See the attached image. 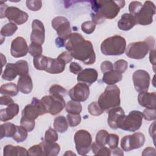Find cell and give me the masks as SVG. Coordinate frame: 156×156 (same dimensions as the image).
Listing matches in <instances>:
<instances>
[{
	"mask_svg": "<svg viewBox=\"0 0 156 156\" xmlns=\"http://www.w3.org/2000/svg\"><path fill=\"white\" fill-rule=\"evenodd\" d=\"M65 109L68 113L80 114L82 112V107L79 102L71 100L67 102L65 105Z\"/></svg>",
	"mask_w": 156,
	"mask_h": 156,
	"instance_id": "34",
	"label": "cell"
},
{
	"mask_svg": "<svg viewBox=\"0 0 156 156\" xmlns=\"http://www.w3.org/2000/svg\"><path fill=\"white\" fill-rule=\"evenodd\" d=\"M126 48V41L120 35H114L104 40L101 45V51L105 55H119Z\"/></svg>",
	"mask_w": 156,
	"mask_h": 156,
	"instance_id": "5",
	"label": "cell"
},
{
	"mask_svg": "<svg viewBox=\"0 0 156 156\" xmlns=\"http://www.w3.org/2000/svg\"><path fill=\"white\" fill-rule=\"evenodd\" d=\"M150 62L152 64L155 65V49H153L150 51V55H149Z\"/></svg>",
	"mask_w": 156,
	"mask_h": 156,
	"instance_id": "58",
	"label": "cell"
},
{
	"mask_svg": "<svg viewBox=\"0 0 156 156\" xmlns=\"http://www.w3.org/2000/svg\"><path fill=\"white\" fill-rule=\"evenodd\" d=\"M26 3L27 7L32 11L39 10L42 6L41 1L39 0H27Z\"/></svg>",
	"mask_w": 156,
	"mask_h": 156,
	"instance_id": "46",
	"label": "cell"
},
{
	"mask_svg": "<svg viewBox=\"0 0 156 156\" xmlns=\"http://www.w3.org/2000/svg\"><path fill=\"white\" fill-rule=\"evenodd\" d=\"M155 109L146 108L144 110L143 113V118L147 121L155 120L156 118L155 115Z\"/></svg>",
	"mask_w": 156,
	"mask_h": 156,
	"instance_id": "50",
	"label": "cell"
},
{
	"mask_svg": "<svg viewBox=\"0 0 156 156\" xmlns=\"http://www.w3.org/2000/svg\"><path fill=\"white\" fill-rule=\"evenodd\" d=\"M57 58L60 59V60H62L65 64L69 63L70 62H71V60L73 59V57H72L71 53L69 52H68V51L62 52Z\"/></svg>",
	"mask_w": 156,
	"mask_h": 156,
	"instance_id": "51",
	"label": "cell"
},
{
	"mask_svg": "<svg viewBox=\"0 0 156 156\" xmlns=\"http://www.w3.org/2000/svg\"><path fill=\"white\" fill-rule=\"evenodd\" d=\"M53 126L57 132L63 133L68 129V122L65 116H59L54 119Z\"/></svg>",
	"mask_w": 156,
	"mask_h": 156,
	"instance_id": "31",
	"label": "cell"
},
{
	"mask_svg": "<svg viewBox=\"0 0 156 156\" xmlns=\"http://www.w3.org/2000/svg\"><path fill=\"white\" fill-rule=\"evenodd\" d=\"M136 24L135 16L130 13H124L118 22V28L124 31L130 30Z\"/></svg>",
	"mask_w": 156,
	"mask_h": 156,
	"instance_id": "22",
	"label": "cell"
},
{
	"mask_svg": "<svg viewBox=\"0 0 156 156\" xmlns=\"http://www.w3.org/2000/svg\"><path fill=\"white\" fill-rule=\"evenodd\" d=\"M98 77V71L93 68H86L83 69L78 75L77 80L80 83H84L90 86L96 81Z\"/></svg>",
	"mask_w": 156,
	"mask_h": 156,
	"instance_id": "21",
	"label": "cell"
},
{
	"mask_svg": "<svg viewBox=\"0 0 156 156\" xmlns=\"http://www.w3.org/2000/svg\"><path fill=\"white\" fill-rule=\"evenodd\" d=\"M128 67L127 62L124 60H118L114 63L113 69L122 74Z\"/></svg>",
	"mask_w": 156,
	"mask_h": 156,
	"instance_id": "45",
	"label": "cell"
},
{
	"mask_svg": "<svg viewBox=\"0 0 156 156\" xmlns=\"http://www.w3.org/2000/svg\"><path fill=\"white\" fill-rule=\"evenodd\" d=\"M66 117L68 124L71 127H76L80 123L81 116L80 114L68 113Z\"/></svg>",
	"mask_w": 156,
	"mask_h": 156,
	"instance_id": "40",
	"label": "cell"
},
{
	"mask_svg": "<svg viewBox=\"0 0 156 156\" xmlns=\"http://www.w3.org/2000/svg\"><path fill=\"white\" fill-rule=\"evenodd\" d=\"M8 6L7 4H3L2 1H1V18H3L5 17V12Z\"/></svg>",
	"mask_w": 156,
	"mask_h": 156,
	"instance_id": "56",
	"label": "cell"
},
{
	"mask_svg": "<svg viewBox=\"0 0 156 156\" xmlns=\"http://www.w3.org/2000/svg\"><path fill=\"white\" fill-rule=\"evenodd\" d=\"M46 113L45 108L41 100L33 98L30 104L27 105L22 110V118L29 120L35 121L38 116Z\"/></svg>",
	"mask_w": 156,
	"mask_h": 156,
	"instance_id": "11",
	"label": "cell"
},
{
	"mask_svg": "<svg viewBox=\"0 0 156 156\" xmlns=\"http://www.w3.org/2000/svg\"><path fill=\"white\" fill-rule=\"evenodd\" d=\"M16 130V126L11 122H5L0 126L1 139L4 137H13Z\"/></svg>",
	"mask_w": 156,
	"mask_h": 156,
	"instance_id": "29",
	"label": "cell"
},
{
	"mask_svg": "<svg viewBox=\"0 0 156 156\" xmlns=\"http://www.w3.org/2000/svg\"><path fill=\"white\" fill-rule=\"evenodd\" d=\"M4 156H21L28 155L27 151L20 146H13L7 144L3 149Z\"/></svg>",
	"mask_w": 156,
	"mask_h": 156,
	"instance_id": "27",
	"label": "cell"
},
{
	"mask_svg": "<svg viewBox=\"0 0 156 156\" xmlns=\"http://www.w3.org/2000/svg\"><path fill=\"white\" fill-rule=\"evenodd\" d=\"M88 110L93 116H99L104 113V110L100 107L98 102H93L88 106Z\"/></svg>",
	"mask_w": 156,
	"mask_h": 156,
	"instance_id": "37",
	"label": "cell"
},
{
	"mask_svg": "<svg viewBox=\"0 0 156 156\" xmlns=\"http://www.w3.org/2000/svg\"><path fill=\"white\" fill-rule=\"evenodd\" d=\"M108 133L105 130H99L96 136L95 142L101 146H105L107 144V139Z\"/></svg>",
	"mask_w": 156,
	"mask_h": 156,
	"instance_id": "39",
	"label": "cell"
},
{
	"mask_svg": "<svg viewBox=\"0 0 156 156\" xmlns=\"http://www.w3.org/2000/svg\"><path fill=\"white\" fill-rule=\"evenodd\" d=\"M139 104L146 108L155 109L156 108V93L147 91L140 92L138 96Z\"/></svg>",
	"mask_w": 156,
	"mask_h": 156,
	"instance_id": "20",
	"label": "cell"
},
{
	"mask_svg": "<svg viewBox=\"0 0 156 156\" xmlns=\"http://www.w3.org/2000/svg\"><path fill=\"white\" fill-rule=\"evenodd\" d=\"M132 80L137 92L147 91L151 80L150 75L147 71L143 69L135 71L132 75Z\"/></svg>",
	"mask_w": 156,
	"mask_h": 156,
	"instance_id": "14",
	"label": "cell"
},
{
	"mask_svg": "<svg viewBox=\"0 0 156 156\" xmlns=\"http://www.w3.org/2000/svg\"><path fill=\"white\" fill-rule=\"evenodd\" d=\"M91 2V17L96 24L102 23L105 19L115 18L125 5L124 1H94Z\"/></svg>",
	"mask_w": 156,
	"mask_h": 156,
	"instance_id": "2",
	"label": "cell"
},
{
	"mask_svg": "<svg viewBox=\"0 0 156 156\" xmlns=\"http://www.w3.org/2000/svg\"><path fill=\"white\" fill-rule=\"evenodd\" d=\"M28 155H43V149L41 144H36L27 150Z\"/></svg>",
	"mask_w": 156,
	"mask_h": 156,
	"instance_id": "48",
	"label": "cell"
},
{
	"mask_svg": "<svg viewBox=\"0 0 156 156\" xmlns=\"http://www.w3.org/2000/svg\"><path fill=\"white\" fill-rule=\"evenodd\" d=\"M119 137L117 135L114 133H108L107 139V144L108 145L110 149H115L118 146Z\"/></svg>",
	"mask_w": 156,
	"mask_h": 156,
	"instance_id": "43",
	"label": "cell"
},
{
	"mask_svg": "<svg viewBox=\"0 0 156 156\" xmlns=\"http://www.w3.org/2000/svg\"><path fill=\"white\" fill-rule=\"evenodd\" d=\"M125 116L124 110L120 107H116L108 110L107 122L109 127L112 129L119 128V124Z\"/></svg>",
	"mask_w": 156,
	"mask_h": 156,
	"instance_id": "19",
	"label": "cell"
},
{
	"mask_svg": "<svg viewBox=\"0 0 156 156\" xmlns=\"http://www.w3.org/2000/svg\"><path fill=\"white\" fill-rule=\"evenodd\" d=\"M145 136L141 132H135L131 135H126L122 138L121 147L124 151L129 152L135 149H138L143 146Z\"/></svg>",
	"mask_w": 156,
	"mask_h": 156,
	"instance_id": "12",
	"label": "cell"
},
{
	"mask_svg": "<svg viewBox=\"0 0 156 156\" xmlns=\"http://www.w3.org/2000/svg\"><path fill=\"white\" fill-rule=\"evenodd\" d=\"M143 113L137 110L131 111L127 116H126L121 122L119 128L129 132L138 130L142 124Z\"/></svg>",
	"mask_w": 156,
	"mask_h": 156,
	"instance_id": "9",
	"label": "cell"
},
{
	"mask_svg": "<svg viewBox=\"0 0 156 156\" xmlns=\"http://www.w3.org/2000/svg\"><path fill=\"white\" fill-rule=\"evenodd\" d=\"M122 79V75L119 72L113 69L104 73L102 81L107 85H114Z\"/></svg>",
	"mask_w": 156,
	"mask_h": 156,
	"instance_id": "28",
	"label": "cell"
},
{
	"mask_svg": "<svg viewBox=\"0 0 156 156\" xmlns=\"http://www.w3.org/2000/svg\"><path fill=\"white\" fill-rule=\"evenodd\" d=\"M155 149L151 147H147L145 148L142 153V155H155Z\"/></svg>",
	"mask_w": 156,
	"mask_h": 156,
	"instance_id": "55",
	"label": "cell"
},
{
	"mask_svg": "<svg viewBox=\"0 0 156 156\" xmlns=\"http://www.w3.org/2000/svg\"><path fill=\"white\" fill-rule=\"evenodd\" d=\"M19 106L17 104L12 103L7 106L5 108L0 110V119L1 121L5 122L13 119L18 114Z\"/></svg>",
	"mask_w": 156,
	"mask_h": 156,
	"instance_id": "23",
	"label": "cell"
},
{
	"mask_svg": "<svg viewBox=\"0 0 156 156\" xmlns=\"http://www.w3.org/2000/svg\"><path fill=\"white\" fill-rule=\"evenodd\" d=\"M46 113L52 115L59 113L65 107L66 104L63 96L57 94H49L43 96L41 99Z\"/></svg>",
	"mask_w": 156,
	"mask_h": 156,
	"instance_id": "7",
	"label": "cell"
},
{
	"mask_svg": "<svg viewBox=\"0 0 156 156\" xmlns=\"http://www.w3.org/2000/svg\"><path fill=\"white\" fill-rule=\"evenodd\" d=\"M17 29V26L15 23L10 22L2 27L1 30V35L4 37L12 36L15 34Z\"/></svg>",
	"mask_w": 156,
	"mask_h": 156,
	"instance_id": "35",
	"label": "cell"
},
{
	"mask_svg": "<svg viewBox=\"0 0 156 156\" xmlns=\"http://www.w3.org/2000/svg\"><path fill=\"white\" fill-rule=\"evenodd\" d=\"M113 69V65L108 60L104 61L101 65V70L103 73L108 72Z\"/></svg>",
	"mask_w": 156,
	"mask_h": 156,
	"instance_id": "52",
	"label": "cell"
},
{
	"mask_svg": "<svg viewBox=\"0 0 156 156\" xmlns=\"http://www.w3.org/2000/svg\"><path fill=\"white\" fill-rule=\"evenodd\" d=\"M18 86L12 82L3 84L0 88L1 94L9 96H15L18 94Z\"/></svg>",
	"mask_w": 156,
	"mask_h": 156,
	"instance_id": "30",
	"label": "cell"
},
{
	"mask_svg": "<svg viewBox=\"0 0 156 156\" xmlns=\"http://www.w3.org/2000/svg\"><path fill=\"white\" fill-rule=\"evenodd\" d=\"M71 100L77 102L85 101L89 97V86L84 83H78L68 91Z\"/></svg>",
	"mask_w": 156,
	"mask_h": 156,
	"instance_id": "15",
	"label": "cell"
},
{
	"mask_svg": "<svg viewBox=\"0 0 156 156\" xmlns=\"http://www.w3.org/2000/svg\"><path fill=\"white\" fill-rule=\"evenodd\" d=\"M143 4L138 1H132L129 5V10L131 15H135L141 9Z\"/></svg>",
	"mask_w": 156,
	"mask_h": 156,
	"instance_id": "49",
	"label": "cell"
},
{
	"mask_svg": "<svg viewBox=\"0 0 156 156\" xmlns=\"http://www.w3.org/2000/svg\"><path fill=\"white\" fill-rule=\"evenodd\" d=\"M20 124L21 126L25 128L28 132H31L34 130L35 123V121L29 120V119L21 118L20 120Z\"/></svg>",
	"mask_w": 156,
	"mask_h": 156,
	"instance_id": "47",
	"label": "cell"
},
{
	"mask_svg": "<svg viewBox=\"0 0 156 156\" xmlns=\"http://www.w3.org/2000/svg\"><path fill=\"white\" fill-rule=\"evenodd\" d=\"M65 63L58 58H49L48 68L45 71L50 74H59L62 73L65 68Z\"/></svg>",
	"mask_w": 156,
	"mask_h": 156,
	"instance_id": "26",
	"label": "cell"
},
{
	"mask_svg": "<svg viewBox=\"0 0 156 156\" xmlns=\"http://www.w3.org/2000/svg\"><path fill=\"white\" fill-rule=\"evenodd\" d=\"M49 58L46 56L40 55L39 56L34 57L33 63L34 67L38 70H44L48 68L49 64Z\"/></svg>",
	"mask_w": 156,
	"mask_h": 156,
	"instance_id": "32",
	"label": "cell"
},
{
	"mask_svg": "<svg viewBox=\"0 0 156 156\" xmlns=\"http://www.w3.org/2000/svg\"><path fill=\"white\" fill-rule=\"evenodd\" d=\"M96 24L92 21H88L82 23L81 29L84 33L87 34H91L94 32L96 28Z\"/></svg>",
	"mask_w": 156,
	"mask_h": 156,
	"instance_id": "44",
	"label": "cell"
},
{
	"mask_svg": "<svg viewBox=\"0 0 156 156\" xmlns=\"http://www.w3.org/2000/svg\"><path fill=\"white\" fill-rule=\"evenodd\" d=\"M27 130L23 126H16V130L12 138L16 143L23 142L27 137Z\"/></svg>",
	"mask_w": 156,
	"mask_h": 156,
	"instance_id": "36",
	"label": "cell"
},
{
	"mask_svg": "<svg viewBox=\"0 0 156 156\" xmlns=\"http://www.w3.org/2000/svg\"><path fill=\"white\" fill-rule=\"evenodd\" d=\"M29 47L26 40L21 37H17L11 43L10 54L15 58L22 57L27 54Z\"/></svg>",
	"mask_w": 156,
	"mask_h": 156,
	"instance_id": "17",
	"label": "cell"
},
{
	"mask_svg": "<svg viewBox=\"0 0 156 156\" xmlns=\"http://www.w3.org/2000/svg\"><path fill=\"white\" fill-rule=\"evenodd\" d=\"M155 43V38L152 36L148 37L142 41L130 43L126 48V54L133 59H142L149 51L154 49Z\"/></svg>",
	"mask_w": 156,
	"mask_h": 156,
	"instance_id": "3",
	"label": "cell"
},
{
	"mask_svg": "<svg viewBox=\"0 0 156 156\" xmlns=\"http://www.w3.org/2000/svg\"><path fill=\"white\" fill-rule=\"evenodd\" d=\"M29 73L28 63L26 60H20L15 63H7L3 71L1 77L2 79L11 81L14 80L16 77L27 75Z\"/></svg>",
	"mask_w": 156,
	"mask_h": 156,
	"instance_id": "6",
	"label": "cell"
},
{
	"mask_svg": "<svg viewBox=\"0 0 156 156\" xmlns=\"http://www.w3.org/2000/svg\"><path fill=\"white\" fill-rule=\"evenodd\" d=\"M43 52L42 46L41 44L31 43L29 46V52L34 57L41 55Z\"/></svg>",
	"mask_w": 156,
	"mask_h": 156,
	"instance_id": "38",
	"label": "cell"
},
{
	"mask_svg": "<svg viewBox=\"0 0 156 156\" xmlns=\"http://www.w3.org/2000/svg\"><path fill=\"white\" fill-rule=\"evenodd\" d=\"M120 90L117 85H110L107 86L104 93L99 97L98 103L104 111L118 107L121 103Z\"/></svg>",
	"mask_w": 156,
	"mask_h": 156,
	"instance_id": "4",
	"label": "cell"
},
{
	"mask_svg": "<svg viewBox=\"0 0 156 156\" xmlns=\"http://www.w3.org/2000/svg\"><path fill=\"white\" fill-rule=\"evenodd\" d=\"M67 90L60 85L54 84L49 88L50 94H57L61 96H65L67 94Z\"/></svg>",
	"mask_w": 156,
	"mask_h": 156,
	"instance_id": "41",
	"label": "cell"
},
{
	"mask_svg": "<svg viewBox=\"0 0 156 156\" xmlns=\"http://www.w3.org/2000/svg\"><path fill=\"white\" fill-rule=\"evenodd\" d=\"M111 155H123V152L122 150H121L120 148L116 147L113 149H111Z\"/></svg>",
	"mask_w": 156,
	"mask_h": 156,
	"instance_id": "57",
	"label": "cell"
},
{
	"mask_svg": "<svg viewBox=\"0 0 156 156\" xmlns=\"http://www.w3.org/2000/svg\"><path fill=\"white\" fill-rule=\"evenodd\" d=\"M5 17L11 23L21 25L26 23L29 18L28 14L16 7H8L5 12Z\"/></svg>",
	"mask_w": 156,
	"mask_h": 156,
	"instance_id": "16",
	"label": "cell"
},
{
	"mask_svg": "<svg viewBox=\"0 0 156 156\" xmlns=\"http://www.w3.org/2000/svg\"><path fill=\"white\" fill-rule=\"evenodd\" d=\"M69 70L71 73H74V74L78 75L82 71V68L79 64L73 62H71L69 65Z\"/></svg>",
	"mask_w": 156,
	"mask_h": 156,
	"instance_id": "53",
	"label": "cell"
},
{
	"mask_svg": "<svg viewBox=\"0 0 156 156\" xmlns=\"http://www.w3.org/2000/svg\"><path fill=\"white\" fill-rule=\"evenodd\" d=\"M17 86L19 91L23 94H29L31 93L33 88V83L30 76L28 74L20 76Z\"/></svg>",
	"mask_w": 156,
	"mask_h": 156,
	"instance_id": "24",
	"label": "cell"
},
{
	"mask_svg": "<svg viewBox=\"0 0 156 156\" xmlns=\"http://www.w3.org/2000/svg\"><path fill=\"white\" fill-rule=\"evenodd\" d=\"M32 29L30 35L31 43L42 45L45 38L44 27L43 23L38 20H34L32 23Z\"/></svg>",
	"mask_w": 156,
	"mask_h": 156,
	"instance_id": "18",
	"label": "cell"
},
{
	"mask_svg": "<svg viewBox=\"0 0 156 156\" xmlns=\"http://www.w3.org/2000/svg\"><path fill=\"white\" fill-rule=\"evenodd\" d=\"M91 149L96 155H111V149L105 146H101L94 142L91 144Z\"/></svg>",
	"mask_w": 156,
	"mask_h": 156,
	"instance_id": "33",
	"label": "cell"
},
{
	"mask_svg": "<svg viewBox=\"0 0 156 156\" xmlns=\"http://www.w3.org/2000/svg\"><path fill=\"white\" fill-rule=\"evenodd\" d=\"M155 13L154 4L150 1H145L141 9L134 15L136 24L143 26L151 24L153 22V16Z\"/></svg>",
	"mask_w": 156,
	"mask_h": 156,
	"instance_id": "10",
	"label": "cell"
},
{
	"mask_svg": "<svg viewBox=\"0 0 156 156\" xmlns=\"http://www.w3.org/2000/svg\"><path fill=\"white\" fill-rule=\"evenodd\" d=\"M65 46L73 58L85 65L93 64L96 61V54L91 42L85 40L79 33H72Z\"/></svg>",
	"mask_w": 156,
	"mask_h": 156,
	"instance_id": "1",
	"label": "cell"
},
{
	"mask_svg": "<svg viewBox=\"0 0 156 156\" xmlns=\"http://www.w3.org/2000/svg\"><path fill=\"white\" fill-rule=\"evenodd\" d=\"M67 154H68V155H69V154H71V155H76L75 154H74V153L71 152V151H67V152L65 154V155H67Z\"/></svg>",
	"mask_w": 156,
	"mask_h": 156,
	"instance_id": "60",
	"label": "cell"
},
{
	"mask_svg": "<svg viewBox=\"0 0 156 156\" xmlns=\"http://www.w3.org/2000/svg\"><path fill=\"white\" fill-rule=\"evenodd\" d=\"M58 140V135L55 129L49 128L45 132L44 141L48 142H55Z\"/></svg>",
	"mask_w": 156,
	"mask_h": 156,
	"instance_id": "42",
	"label": "cell"
},
{
	"mask_svg": "<svg viewBox=\"0 0 156 156\" xmlns=\"http://www.w3.org/2000/svg\"><path fill=\"white\" fill-rule=\"evenodd\" d=\"M44 156H56L60 151V147L55 142L42 141L41 143Z\"/></svg>",
	"mask_w": 156,
	"mask_h": 156,
	"instance_id": "25",
	"label": "cell"
},
{
	"mask_svg": "<svg viewBox=\"0 0 156 156\" xmlns=\"http://www.w3.org/2000/svg\"><path fill=\"white\" fill-rule=\"evenodd\" d=\"M14 103L13 100L9 96L4 95L0 98V104L2 105H9L10 104Z\"/></svg>",
	"mask_w": 156,
	"mask_h": 156,
	"instance_id": "54",
	"label": "cell"
},
{
	"mask_svg": "<svg viewBox=\"0 0 156 156\" xmlns=\"http://www.w3.org/2000/svg\"><path fill=\"white\" fill-rule=\"evenodd\" d=\"M51 24L52 27L57 32L58 37L66 41L72 34L70 23L68 20L64 16H58L52 20Z\"/></svg>",
	"mask_w": 156,
	"mask_h": 156,
	"instance_id": "13",
	"label": "cell"
},
{
	"mask_svg": "<svg viewBox=\"0 0 156 156\" xmlns=\"http://www.w3.org/2000/svg\"><path fill=\"white\" fill-rule=\"evenodd\" d=\"M65 43L66 41H65L64 40H63L62 39L57 37L56 38V40H55V43H56V45L57 47H63V46H65Z\"/></svg>",
	"mask_w": 156,
	"mask_h": 156,
	"instance_id": "59",
	"label": "cell"
},
{
	"mask_svg": "<svg viewBox=\"0 0 156 156\" xmlns=\"http://www.w3.org/2000/svg\"><path fill=\"white\" fill-rule=\"evenodd\" d=\"M76 149L79 155H84L91 150L92 137L91 134L85 130H79L74 136Z\"/></svg>",
	"mask_w": 156,
	"mask_h": 156,
	"instance_id": "8",
	"label": "cell"
}]
</instances>
